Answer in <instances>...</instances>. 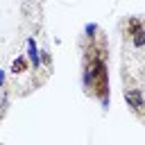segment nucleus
I'll return each instance as SVG.
<instances>
[{
    "mask_svg": "<svg viewBox=\"0 0 145 145\" xmlns=\"http://www.w3.org/2000/svg\"><path fill=\"white\" fill-rule=\"evenodd\" d=\"M125 100H127V104L131 106V111H134L136 116L143 113V91H140L138 86L125 88Z\"/></svg>",
    "mask_w": 145,
    "mask_h": 145,
    "instance_id": "obj_1",
    "label": "nucleus"
},
{
    "mask_svg": "<svg viewBox=\"0 0 145 145\" xmlns=\"http://www.w3.org/2000/svg\"><path fill=\"white\" fill-rule=\"evenodd\" d=\"M27 59H29V63L36 70L41 68V57H39V48H36V41L34 39H27Z\"/></svg>",
    "mask_w": 145,
    "mask_h": 145,
    "instance_id": "obj_2",
    "label": "nucleus"
},
{
    "mask_svg": "<svg viewBox=\"0 0 145 145\" xmlns=\"http://www.w3.org/2000/svg\"><path fill=\"white\" fill-rule=\"evenodd\" d=\"M27 70V59L23 57V54H18L14 61H11V72L14 75H20V72H25Z\"/></svg>",
    "mask_w": 145,
    "mask_h": 145,
    "instance_id": "obj_3",
    "label": "nucleus"
},
{
    "mask_svg": "<svg viewBox=\"0 0 145 145\" xmlns=\"http://www.w3.org/2000/svg\"><path fill=\"white\" fill-rule=\"evenodd\" d=\"M131 43H134L136 48H143V45H145V29L134 32V34H131Z\"/></svg>",
    "mask_w": 145,
    "mask_h": 145,
    "instance_id": "obj_4",
    "label": "nucleus"
},
{
    "mask_svg": "<svg viewBox=\"0 0 145 145\" xmlns=\"http://www.w3.org/2000/svg\"><path fill=\"white\" fill-rule=\"evenodd\" d=\"M138 29H143L140 18H131V20H129V27H127V34L131 36V34H134V32H138Z\"/></svg>",
    "mask_w": 145,
    "mask_h": 145,
    "instance_id": "obj_5",
    "label": "nucleus"
},
{
    "mask_svg": "<svg viewBox=\"0 0 145 145\" xmlns=\"http://www.w3.org/2000/svg\"><path fill=\"white\" fill-rule=\"evenodd\" d=\"M84 32H86V36H88V39H93V36L97 34V25H95V23H88V25L84 27Z\"/></svg>",
    "mask_w": 145,
    "mask_h": 145,
    "instance_id": "obj_6",
    "label": "nucleus"
},
{
    "mask_svg": "<svg viewBox=\"0 0 145 145\" xmlns=\"http://www.w3.org/2000/svg\"><path fill=\"white\" fill-rule=\"evenodd\" d=\"M39 57H41V61H43L45 66H52V57H50L48 50H39Z\"/></svg>",
    "mask_w": 145,
    "mask_h": 145,
    "instance_id": "obj_7",
    "label": "nucleus"
},
{
    "mask_svg": "<svg viewBox=\"0 0 145 145\" xmlns=\"http://www.w3.org/2000/svg\"><path fill=\"white\" fill-rule=\"evenodd\" d=\"M5 109H7V91L0 88V111H5Z\"/></svg>",
    "mask_w": 145,
    "mask_h": 145,
    "instance_id": "obj_8",
    "label": "nucleus"
},
{
    "mask_svg": "<svg viewBox=\"0 0 145 145\" xmlns=\"http://www.w3.org/2000/svg\"><path fill=\"white\" fill-rule=\"evenodd\" d=\"M32 2H34V0H25V2H23V11H25V14H27V9H29Z\"/></svg>",
    "mask_w": 145,
    "mask_h": 145,
    "instance_id": "obj_9",
    "label": "nucleus"
},
{
    "mask_svg": "<svg viewBox=\"0 0 145 145\" xmlns=\"http://www.w3.org/2000/svg\"><path fill=\"white\" fill-rule=\"evenodd\" d=\"M5 86V70H0V88Z\"/></svg>",
    "mask_w": 145,
    "mask_h": 145,
    "instance_id": "obj_10",
    "label": "nucleus"
}]
</instances>
